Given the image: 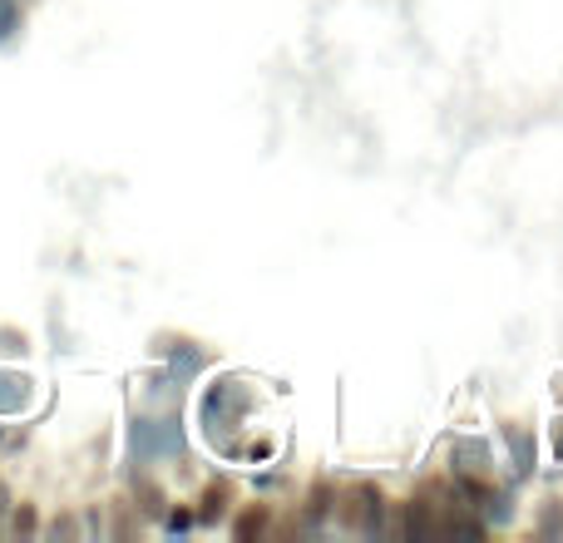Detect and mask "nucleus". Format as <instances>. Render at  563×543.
<instances>
[{
	"label": "nucleus",
	"instance_id": "f257e3e1",
	"mask_svg": "<svg viewBox=\"0 0 563 543\" xmlns=\"http://www.w3.org/2000/svg\"><path fill=\"white\" fill-rule=\"evenodd\" d=\"M247 410H253V380L247 376H223L203 390V430H208V445L223 459H243L238 430H243Z\"/></svg>",
	"mask_w": 563,
	"mask_h": 543
},
{
	"label": "nucleus",
	"instance_id": "f03ea898",
	"mask_svg": "<svg viewBox=\"0 0 563 543\" xmlns=\"http://www.w3.org/2000/svg\"><path fill=\"white\" fill-rule=\"evenodd\" d=\"M184 455V425L178 415H134L129 420V459L154 465V459Z\"/></svg>",
	"mask_w": 563,
	"mask_h": 543
},
{
	"label": "nucleus",
	"instance_id": "7ed1b4c3",
	"mask_svg": "<svg viewBox=\"0 0 563 543\" xmlns=\"http://www.w3.org/2000/svg\"><path fill=\"white\" fill-rule=\"evenodd\" d=\"M341 519H346L356 534H380V529H386V495H380L371 479L346 485V495H341Z\"/></svg>",
	"mask_w": 563,
	"mask_h": 543
},
{
	"label": "nucleus",
	"instance_id": "20e7f679",
	"mask_svg": "<svg viewBox=\"0 0 563 543\" xmlns=\"http://www.w3.org/2000/svg\"><path fill=\"white\" fill-rule=\"evenodd\" d=\"M35 406V376L20 366H0V420H20Z\"/></svg>",
	"mask_w": 563,
	"mask_h": 543
},
{
	"label": "nucleus",
	"instance_id": "39448f33",
	"mask_svg": "<svg viewBox=\"0 0 563 543\" xmlns=\"http://www.w3.org/2000/svg\"><path fill=\"white\" fill-rule=\"evenodd\" d=\"M450 475H489V440H450Z\"/></svg>",
	"mask_w": 563,
	"mask_h": 543
},
{
	"label": "nucleus",
	"instance_id": "423d86ee",
	"mask_svg": "<svg viewBox=\"0 0 563 543\" xmlns=\"http://www.w3.org/2000/svg\"><path fill=\"white\" fill-rule=\"evenodd\" d=\"M168 356V376L178 380V386H188V380L198 376V370L208 366V356L194 346V341H168V346H158Z\"/></svg>",
	"mask_w": 563,
	"mask_h": 543
},
{
	"label": "nucleus",
	"instance_id": "0eeeda50",
	"mask_svg": "<svg viewBox=\"0 0 563 543\" xmlns=\"http://www.w3.org/2000/svg\"><path fill=\"white\" fill-rule=\"evenodd\" d=\"M129 489H134V499H139V514L144 519H164V509H168V499H164V489L154 485V475H148L144 465H134L129 469Z\"/></svg>",
	"mask_w": 563,
	"mask_h": 543
},
{
	"label": "nucleus",
	"instance_id": "6e6552de",
	"mask_svg": "<svg viewBox=\"0 0 563 543\" xmlns=\"http://www.w3.org/2000/svg\"><path fill=\"white\" fill-rule=\"evenodd\" d=\"M499 440L509 445V459H515V475H519V479L534 475V465H539V445H534V435H529L525 425H505V430H499Z\"/></svg>",
	"mask_w": 563,
	"mask_h": 543
},
{
	"label": "nucleus",
	"instance_id": "1a4fd4ad",
	"mask_svg": "<svg viewBox=\"0 0 563 543\" xmlns=\"http://www.w3.org/2000/svg\"><path fill=\"white\" fill-rule=\"evenodd\" d=\"M228 509H233V485H228V479H218V485L203 489V509H198L194 519H198V524H218Z\"/></svg>",
	"mask_w": 563,
	"mask_h": 543
},
{
	"label": "nucleus",
	"instance_id": "9d476101",
	"mask_svg": "<svg viewBox=\"0 0 563 543\" xmlns=\"http://www.w3.org/2000/svg\"><path fill=\"white\" fill-rule=\"evenodd\" d=\"M5 534H10V539H35V534H40V509L30 505V499H15V505H10Z\"/></svg>",
	"mask_w": 563,
	"mask_h": 543
},
{
	"label": "nucleus",
	"instance_id": "9b49d317",
	"mask_svg": "<svg viewBox=\"0 0 563 543\" xmlns=\"http://www.w3.org/2000/svg\"><path fill=\"white\" fill-rule=\"evenodd\" d=\"M20 25H25V0H0V49L20 35Z\"/></svg>",
	"mask_w": 563,
	"mask_h": 543
},
{
	"label": "nucleus",
	"instance_id": "f8f14e48",
	"mask_svg": "<svg viewBox=\"0 0 563 543\" xmlns=\"http://www.w3.org/2000/svg\"><path fill=\"white\" fill-rule=\"evenodd\" d=\"M30 356V336L20 326H0V361H25Z\"/></svg>",
	"mask_w": 563,
	"mask_h": 543
},
{
	"label": "nucleus",
	"instance_id": "ddd939ff",
	"mask_svg": "<svg viewBox=\"0 0 563 543\" xmlns=\"http://www.w3.org/2000/svg\"><path fill=\"white\" fill-rule=\"evenodd\" d=\"M30 445V425H0V455H20Z\"/></svg>",
	"mask_w": 563,
	"mask_h": 543
},
{
	"label": "nucleus",
	"instance_id": "4468645a",
	"mask_svg": "<svg viewBox=\"0 0 563 543\" xmlns=\"http://www.w3.org/2000/svg\"><path fill=\"white\" fill-rule=\"evenodd\" d=\"M263 529H267V509L253 505V509H247V514L233 524V534H238V539H253V534H263Z\"/></svg>",
	"mask_w": 563,
	"mask_h": 543
},
{
	"label": "nucleus",
	"instance_id": "2eb2a0df",
	"mask_svg": "<svg viewBox=\"0 0 563 543\" xmlns=\"http://www.w3.org/2000/svg\"><path fill=\"white\" fill-rule=\"evenodd\" d=\"M158 524H164L168 534H188L198 519H194V509H164V519H158Z\"/></svg>",
	"mask_w": 563,
	"mask_h": 543
},
{
	"label": "nucleus",
	"instance_id": "dca6fc26",
	"mask_svg": "<svg viewBox=\"0 0 563 543\" xmlns=\"http://www.w3.org/2000/svg\"><path fill=\"white\" fill-rule=\"evenodd\" d=\"M327 509H331V485H327V479H317V485H311V495H307V514L321 519Z\"/></svg>",
	"mask_w": 563,
	"mask_h": 543
},
{
	"label": "nucleus",
	"instance_id": "f3484780",
	"mask_svg": "<svg viewBox=\"0 0 563 543\" xmlns=\"http://www.w3.org/2000/svg\"><path fill=\"white\" fill-rule=\"evenodd\" d=\"M75 534H85V529H79V519H55V524H49V539H75Z\"/></svg>",
	"mask_w": 563,
	"mask_h": 543
},
{
	"label": "nucleus",
	"instance_id": "a211bd4d",
	"mask_svg": "<svg viewBox=\"0 0 563 543\" xmlns=\"http://www.w3.org/2000/svg\"><path fill=\"white\" fill-rule=\"evenodd\" d=\"M10 505H15V495H10V485L0 479V534H5V514H10Z\"/></svg>",
	"mask_w": 563,
	"mask_h": 543
},
{
	"label": "nucleus",
	"instance_id": "6ab92c4d",
	"mask_svg": "<svg viewBox=\"0 0 563 543\" xmlns=\"http://www.w3.org/2000/svg\"><path fill=\"white\" fill-rule=\"evenodd\" d=\"M544 534H563V514H559V505H549V514H544Z\"/></svg>",
	"mask_w": 563,
	"mask_h": 543
},
{
	"label": "nucleus",
	"instance_id": "aec40b11",
	"mask_svg": "<svg viewBox=\"0 0 563 543\" xmlns=\"http://www.w3.org/2000/svg\"><path fill=\"white\" fill-rule=\"evenodd\" d=\"M554 455L563 459V420H559V425H554Z\"/></svg>",
	"mask_w": 563,
	"mask_h": 543
},
{
	"label": "nucleus",
	"instance_id": "412c9836",
	"mask_svg": "<svg viewBox=\"0 0 563 543\" xmlns=\"http://www.w3.org/2000/svg\"><path fill=\"white\" fill-rule=\"evenodd\" d=\"M554 396H559V406H563V376L554 380Z\"/></svg>",
	"mask_w": 563,
	"mask_h": 543
}]
</instances>
